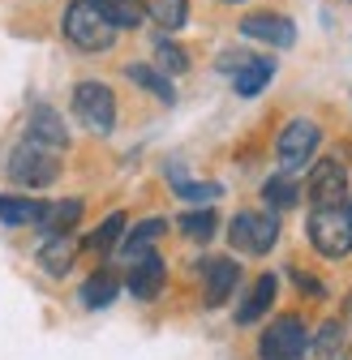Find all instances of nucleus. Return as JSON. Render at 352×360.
<instances>
[{"mask_svg":"<svg viewBox=\"0 0 352 360\" xmlns=\"http://www.w3.org/2000/svg\"><path fill=\"white\" fill-rule=\"evenodd\" d=\"M43 214H48V202L39 198H0V223L9 228H39Z\"/></svg>","mask_w":352,"mask_h":360,"instance_id":"nucleus-14","label":"nucleus"},{"mask_svg":"<svg viewBox=\"0 0 352 360\" xmlns=\"http://www.w3.org/2000/svg\"><path fill=\"white\" fill-rule=\"evenodd\" d=\"M310 202L314 206H344L348 202V172H344V163L339 159H322V163H314V172H310Z\"/></svg>","mask_w":352,"mask_h":360,"instance_id":"nucleus-8","label":"nucleus"},{"mask_svg":"<svg viewBox=\"0 0 352 360\" xmlns=\"http://www.w3.org/2000/svg\"><path fill=\"white\" fill-rule=\"evenodd\" d=\"M318 142H322V133H318L314 120H305V116L288 120L284 133H279V142H275V155H279L284 176H292V172H301L305 163H310L318 155Z\"/></svg>","mask_w":352,"mask_h":360,"instance_id":"nucleus-5","label":"nucleus"},{"mask_svg":"<svg viewBox=\"0 0 352 360\" xmlns=\"http://www.w3.org/2000/svg\"><path fill=\"white\" fill-rule=\"evenodd\" d=\"M292 279H296L301 288H310V296H322V283H318V279H310V275H301V270H296Z\"/></svg>","mask_w":352,"mask_h":360,"instance_id":"nucleus-29","label":"nucleus"},{"mask_svg":"<svg viewBox=\"0 0 352 360\" xmlns=\"http://www.w3.org/2000/svg\"><path fill=\"white\" fill-rule=\"evenodd\" d=\"M215 210H189V214H181V232L189 236V240H210L215 236Z\"/></svg>","mask_w":352,"mask_h":360,"instance_id":"nucleus-26","label":"nucleus"},{"mask_svg":"<svg viewBox=\"0 0 352 360\" xmlns=\"http://www.w3.org/2000/svg\"><path fill=\"white\" fill-rule=\"evenodd\" d=\"M310 245L322 257H331V262L348 257L352 253V210L348 206H314V214H310Z\"/></svg>","mask_w":352,"mask_h":360,"instance_id":"nucleus-3","label":"nucleus"},{"mask_svg":"<svg viewBox=\"0 0 352 360\" xmlns=\"http://www.w3.org/2000/svg\"><path fill=\"white\" fill-rule=\"evenodd\" d=\"M271 77H275V60H271V56H249V60L232 73V90H237L241 99H253Z\"/></svg>","mask_w":352,"mask_h":360,"instance_id":"nucleus-13","label":"nucleus"},{"mask_svg":"<svg viewBox=\"0 0 352 360\" xmlns=\"http://www.w3.org/2000/svg\"><path fill=\"white\" fill-rule=\"evenodd\" d=\"M26 138L43 142V146H52V150H69V129L65 120L52 112V108H30V120H26Z\"/></svg>","mask_w":352,"mask_h":360,"instance_id":"nucleus-12","label":"nucleus"},{"mask_svg":"<svg viewBox=\"0 0 352 360\" xmlns=\"http://www.w3.org/2000/svg\"><path fill=\"white\" fill-rule=\"evenodd\" d=\"M262 198H267L271 210H292V206L301 202V185H296L292 176H271L267 189H262Z\"/></svg>","mask_w":352,"mask_h":360,"instance_id":"nucleus-23","label":"nucleus"},{"mask_svg":"<svg viewBox=\"0 0 352 360\" xmlns=\"http://www.w3.org/2000/svg\"><path fill=\"white\" fill-rule=\"evenodd\" d=\"M77 219H82V202H77V198H69V202H48V214H43L39 228H48L52 236H61V232L73 228Z\"/></svg>","mask_w":352,"mask_h":360,"instance_id":"nucleus-22","label":"nucleus"},{"mask_svg":"<svg viewBox=\"0 0 352 360\" xmlns=\"http://www.w3.org/2000/svg\"><path fill=\"white\" fill-rule=\"evenodd\" d=\"M61 176V150L52 146H43L34 138H22L9 155V180L22 189H43V185H52V180Z\"/></svg>","mask_w":352,"mask_h":360,"instance_id":"nucleus-2","label":"nucleus"},{"mask_svg":"<svg viewBox=\"0 0 352 360\" xmlns=\"http://www.w3.org/2000/svg\"><path fill=\"white\" fill-rule=\"evenodd\" d=\"M155 65L163 69V73H185L189 69V56H185V48L181 43H172V39H155Z\"/></svg>","mask_w":352,"mask_h":360,"instance_id":"nucleus-24","label":"nucleus"},{"mask_svg":"<svg viewBox=\"0 0 352 360\" xmlns=\"http://www.w3.org/2000/svg\"><path fill=\"white\" fill-rule=\"evenodd\" d=\"M73 116L86 129H95V133H112V124H116V95L103 82H77V90H73Z\"/></svg>","mask_w":352,"mask_h":360,"instance_id":"nucleus-7","label":"nucleus"},{"mask_svg":"<svg viewBox=\"0 0 352 360\" xmlns=\"http://www.w3.org/2000/svg\"><path fill=\"white\" fill-rule=\"evenodd\" d=\"M125 77H129V82H138L142 90H151V95H155V99H163V103H172V99H176L172 82H168L159 69H151V65H129V69H125Z\"/></svg>","mask_w":352,"mask_h":360,"instance_id":"nucleus-21","label":"nucleus"},{"mask_svg":"<svg viewBox=\"0 0 352 360\" xmlns=\"http://www.w3.org/2000/svg\"><path fill=\"white\" fill-rule=\"evenodd\" d=\"M305 347H310V335H305V322L296 318V313L275 318L258 339V356L262 360H301Z\"/></svg>","mask_w":352,"mask_h":360,"instance_id":"nucleus-6","label":"nucleus"},{"mask_svg":"<svg viewBox=\"0 0 352 360\" xmlns=\"http://www.w3.org/2000/svg\"><path fill=\"white\" fill-rule=\"evenodd\" d=\"M241 34L258 39V43H271V48H292V43H296V26L284 13H249L241 22Z\"/></svg>","mask_w":352,"mask_h":360,"instance_id":"nucleus-10","label":"nucleus"},{"mask_svg":"<svg viewBox=\"0 0 352 360\" xmlns=\"http://www.w3.org/2000/svg\"><path fill=\"white\" fill-rule=\"evenodd\" d=\"M163 232H168V223H163V219H142L138 228L125 236V245H120L125 262H129V257H138V253H146V249H151V245H155V240H159Z\"/></svg>","mask_w":352,"mask_h":360,"instance_id":"nucleus-20","label":"nucleus"},{"mask_svg":"<svg viewBox=\"0 0 352 360\" xmlns=\"http://www.w3.org/2000/svg\"><path fill=\"white\" fill-rule=\"evenodd\" d=\"M138 5L159 30H181L189 22V0H138Z\"/></svg>","mask_w":352,"mask_h":360,"instance_id":"nucleus-16","label":"nucleus"},{"mask_svg":"<svg viewBox=\"0 0 352 360\" xmlns=\"http://www.w3.org/2000/svg\"><path fill=\"white\" fill-rule=\"evenodd\" d=\"M163 279H168V266L155 249L129 257V292H134L138 300H155L163 292Z\"/></svg>","mask_w":352,"mask_h":360,"instance_id":"nucleus-9","label":"nucleus"},{"mask_svg":"<svg viewBox=\"0 0 352 360\" xmlns=\"http://www.w3.org/2000/svg\"><path fill=\"white\" fill-rule=\"evenodd\" d=\"M91 5L116 26V30H134V26H142V5H138V0H91Z\"/></svg>","mask_w":352,"mask_h":360,"instance_id":"nucleus-18","label":"nucleus"},{"mask_svg":"<svg viewBox=\"0 0 352 360\" xmlns=\"http://www.w3.org/2000/svg\"><path fill=\"white\" fill-rule=\"evenodd\" d=\"M73 253H77V240L69 236V232H61V236H52L48 245L39 249V266L48 270V275H69V266H73Z\"/></svg>","mask_w":352,"mask_h":360,"instance_id":"nucleus-15","label":"nucleus"},{"mask_svg":"<svg viewBox=\"0 0 352 360\" xmlns=\"http://www.w3.org/2000/svg\"><path fill=\"white\" fill-rule=\"evenodd\" d=\"M271 300H275V275H262V279L253 283V292L245 296V304L237 309V322H241V326H253L262 313L271 309Z\"/></svg>","mask_w":352,"mask_h":360,"instance_id":"nucleus-17","label":"nucleus"},{"mask_svg":"<svg viewBox=\"0 0 352 360\" xmlns=\"http://www.w3.org/2000/svg\"><path fill=\"white\" fill-rule=\"evenodd\" d=\"M176 193H181L185 202H215V198L224 193V189H219V185H210V180H206V185H198V180H181V185H176Z\"/></svg>","mask_w":352,"mask_h":360,"instance_id":"nucleus-27","label":"nucleus"},{"mask_svg":"<svg viewBox=\"0 0 352 360\" xmlns=\"http://www.w3.org/2000/svg\"><path fill=\"white\" fill-rule=\"evenodd\" d=\"M120 236H125V214H108L103 228H99L95 236H86V249H91V253H108Z\"/></svg>","mask_w":352,"mask_h":360,"instance_id":"nucleus-25","label":"nucleus"},{"mask_svg":"<svg viewBox=\"0 0 352 360\" xmlns=\"http://www.w3.org/2000/svg\"><path fill=\"white\" fill-rule=\"evenodd\" d=\"M228 5H237V0H228Z\"/></svg>","mask_w":352,"mask_h":360,"instance_id":"nucleus-31","label":"nucleus"},{"mask_svg":"<svg viewBox=\"0 0 352 360\" xmlns=\"http://www.w3.org/2000/svg\"><path fill=\"white\" fill-rule=\"evenodd\" d=\"M348 322H352V296H348Z\"/></svg>","mask_w":352,"mask_h":360,"instance_id":"nucleus-30","label":"nucleus"},{"mask_svg":"<svg viewBox=\"0 0 352 360\" xmlns=\"http://www.w3.org/2000/svg\"><path fill=\"white\" fill-rule=\"evenodd\" d=\"M116 292H120V279L112 275V270H99V275H91L82 283V304L86 309H103V304L116 300Z\"/></svg>","mask_w":352,"mask_h":360,"instance_id":"nucleus-19","label":"nucleus"},{"mask_svg":"<svg viewBox=\"0 0 352 360\" xmlns=\"http://www.w3.org/2000/svg\"><path fill=\"white\" fill-rule=\"evenodd\" d=\"M228 240H232L237 253H271V245L279 240V219H275V210H267V214L241 210L228 223Z\"/></svg>","mask_w":352,"mask_h":360,"instance_id":"nucleus-4","label":"nucleus"},{"mask_svg":"<svg viewBox=\"0 0 352 360\" xmlns=\"http://www.w3.org/2000/svg\"><path fill=\"white\" fill-rule=\"evenodd\" d=\"M65 39L73 43L77 52L99 56V52H108L116 43V26L91 5V0H73V5L65 9Z\"/></svg>","mask_w":352,"mask_h":360,"instance_id":"nucleus-1","label":"nucleus"},{"mask_svg":"<svg viewBox=\"0 0 352 360\" xmlns=\"http://www.w3.org/2000/svg\"><path fill=\"white\" fill-rule=\"evenodd\" d=\"M245 60H249V52H224V56H219V69H224V73H237Z\"/></svg>","mask_w":352,"mask_h":360,"instance_id":"nucleus-28","label":"nucleus"},{"mask_svg":"<svg viewBox=\"0 0 352 360\" xmlns=\"http://www.w3.org/2000/svg\"><path fill=\"white\" fill-rule=\"evenodd\" d=\"M202 275H206V304H224L232 292H237V279H241V266L232 257H210L202 262Z\"/></svg>","mask_w":352,"mask_h":360,"instance_id":"nucleus-11","label":"nucleus"}]
</instances>
